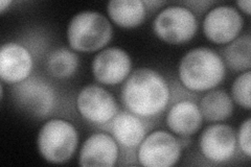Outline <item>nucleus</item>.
<instances>
[{
    "mask_svg": "<svg viewBox=\"0 0 251 167\" xmlns=\"http://www.w3.org/2000/svg\"><path fill=\"white\" fill-rule=\"evenodd\" d=\"M168 82L158 71L138 68L133 71L122 87L121 98L129 112L143 118L160 115L170 102Z\"/></svg>",
    "mask_w": 251,
    "mask_h": 167,
    "instance_id": "obj_1",
    "label": "nucleus"
},
{
    "mask_svg": "<svg viewBox=\"0 0 251 167\" xmlns=\"http://www.w3.org/2000/svg\"><path fill=\"white\" fill-rule=\"evenodd\" d=\"M224 61L208 47H196L186 52L178 66V75L186 89L194 92L213 90L223 82Z\"/></svg>",
    "mask_w": 251,
    "mask_h": 167,
    "instance_id": "obj_2",
    "label": "nucleus"
},
{
    "mask_svg": "<svg viewBox=\"0 0 251 167\" xmlns=\"http://www.w3.org/2000/svg\"><path fill=\"white\" fill-rule=\"evenodd\" d=\"M113 29L109 19L99 12L75 14L67 27L70 48L78 52H94L105 48L111 41Z\"/></svg>",
    "mask_w": 251,
    "mask_h": 167,
    "instance_id": "obj_3",
    "label": "nucleus"
},
{
    "mask_svg": "<svg viewBox=\"0 0 251 167\" xmlns=\"http://www.w3.org/2000/svg\"><path fill=\"white\" fill-rule=\"evenodd\" d=\"M78 144L75 126L64 119H50L38 133L37 146L45 161L61 164L69 161Z\"/></svg>",
    "mask_w": 251,
    "mask_h": 167,
    "instance_id": "obj_4",
    "label": "nucleus"
},
{
    "mask_svg": "<svg viewBox=\"0 0 251 167\" xmlns=\"http://www.w3.org/2000/svg\"><path fill=\"white\" fill-rule=\"evenodd\" d=\"M155 35L172 45L184 44L196 36L198 20L195 14L182 5H170L156 16L153 22Z\"/></svg>",
    "mask_w": 251,
    "mask_h": 167,
    "instance_id": "obj_5",
    "label": "nucleus"
},
{
    "mask_svg": "<svg viewBox=\"0 0 251 167\" xmlns=\"http://www.w3.org/2000/svg\"><path fill=\"white\" fill-rule=\"evenodd\" d=\"M182 148L170 132L157 130L149 134L138 146L137 160L146 167H171L181 158Z\"/></svg>",
    "mask_w": 251,
    "mask_h": 167,
    "instance_id": "obj_6",
    "label": "nucleus"
},
{
    "mask_svg": "<svg viewBox=\"0 0 251 167\" xmlns=\"http://www.w3.org/2000/svg\"><path fill=\"white\" fill-rule=\"evenodd\" d=\"M76 108L85 120L94 124L112 121L119 109L113 95L98 85L85 86L78 92Z\"/></svg>",
    "mask_w": 251,
    "mask_h": 167,
    "instance_id": "obj_7",
    "label": "nucleus"
},
{
    "mask_svg": "<svg viewBox=\"0 0 251 167\" xmlns=\"http://www.w3.org/2000/svg\"><path fill=\"white\" fill-rule=\"evenodd\" d=\"M203 33L215 44H228L240 36L244 20L231 5H218L203 19Z\"/></svg>",
    "mask_w": 251,
    "mask_h": 167,
    "instance_id": "obj_8",
    "label": "nucleus"
},
{
    "mask_svg": "<svg viewBox=\"0 0 251 167\" xmlns=\"http://www.w3.org/2000/svg\"><path fill=\"white\" fill-rule=\"evenodd\" d=\"M91 69L94 78L106 86H115L128 78L132 70L129 53L121 47H106L93 58Z\"/></svg>",
    "mask_w": 251,
    "mask_h": 167,
    "instance_id": "obj_9",
    "label": "nucleus"
},
{
    "mask_svg": "<svg viewBox=\"0 0 251 167\" xmlns=\"http://www.w3.org/2000/svg\"><path fill=\"white\" fill-rule=\"evenodd\" d=\"M199 148L204 158L210 162H227L237 149V134L228 124H211L201 133Z\"/></svg>",
    "mask_w": 251,
    "mask_h": 167,
    "instance_id": "obj_10",
    "label": "nucleus"
},
{
    "mask_svg": "<svg viewBox=\"0 0 251 167\" xmlns=\"http://www.w3.org/2000/svg\"><path fill=\"white\" fill-rule=\"evenodd\" d=\"M119 143L105 133L92 134L85 140L78 156L83 167H113L119 160Z\"/></svg>",
    "mask_w": 251,
    "mask_h": 167,
    "instance_id": "obj_11",
    "label": "nucleus"
},
{
    "mask_svg": "<svg viewBox=\"0 0 251 167\" xmlns=\"http://www.w3.org/2000/svg\"><path fill=\"white\" fill-rule=\"evenodd\" d=\"M33 70V57L25 46L4 43L0 48V77L2 82L19 84L29 77Z\"/></svg>",
    "mask_w": 251,
    "mask_h": 167,
    "instance_id": "obj_12",
    "label": "nucleus"
},
{
    "mask_svg": "<svg viewBox=\"0 0 251 167\" xmlns=\"http://www.w3.org/2000/svg\"><path fill=\"white\" fill-rule=\"evenodd\" d=\"M16 96L20 105L31 113L40 116L49 114L53 107L52 88L38 78H27L25 82L17 84Z\"/></svg>",
    "mask_w": 251,
    "mask_h": 167,
    "instance_id": "obj_13",
    "label": "nucleus"
},
{
    "mask_svg": "<svg viewBox=\"0 0 251 167\" xmlns=\"http://www.w3.org/2000/svg\"><path fill=\"white\" fill-rule=\"evenodd\" d=\"M166 122L174 134L190 137L201 128L203 117L197 103L192 100H181L169 110Z\"/></svg>",
    "mask_w": 251,
    "mask_h": 167,
    "instance_id": "obj_14",
    "label": "nucleus"
},
{
    "mask_svg": "<svg viewBox=\"0 0 251 167\" xmlns=\"http://www.w3.org/2000/svg\"><path fill=\"white\" fill-rule=\"evenodd\" d=\"M112 137L120 145L127 148H135L145 137L147 131L140 117L129 111H124L115 115L111 122Z\"/></svg>",
    "mask_w": 251,
    "mask_h": 167,
    "instance_id": "obj_15",
    "label": "nucleus"
},
{
    "mask_svg": "<svg viewBox=\"0 0 251 167\" xmlns=\"http://www.w3.org/2000/svg\"><path fill=\"white\" fill-rule=\"evenodd\" d=\"M107 13L117 26L135 28L145 21L147 6L140 0H112L107 4Z\"/></svg>",
    "mask_w": 251,
    "mask_h": 167,
    "instance_id": "obj_16",
    "label": "nucleus"
},
{
    "mask_svg": "<svg viewBox=\"0 0 251 167\" xmlns=\"http://www.w3.org/2000/svg\"><path fill=\"white\" fill-rule=\"evenodd\" d=\"M199 108L206 121H224L233 113V100L226 91L213 89L201 98Z\"/></svg>",
    "mask_w": 251,
    "mask_h": 167,
    "instance_id": "obj_17",
    "label": "nucleus"
},
{
    "mask_svg": "<svg viewBox=\"0 0 251 167\" xmlns=\"http://www.w3.org/2000/svg\"><path fill=\"white\" fill-rule=\"evenodd\" d=\"M223 61L235 72H244L251 67V38L249 35L239 36L223 49Z\"/></svg>",
    "mask_w": 251,
    "mask_h": 167,
    "instance_id": "obj_18",
    "label": "nucleus"
},
{
    "mask_svg": "<svg viewBox=\"0 0 251 167\" xmlns=\"http://www.w3.org/2000/svg\"><path fill=\"white\" fill-rule=\"evenodd\" d=\"M50 73L57 78L73 76L78 67V57L72 49L61 47L53 50L46 61Z\"/></svg>",
    "mask_w": 251,
    "mask_h": 167,
    "instance_id": "obj_19",
    "label": "nucleus"
},
{
    "mask_svg": "<svg viewBox=\"0 0 251 167\" xmlns=\"http://www.w3.org/2000/svg\"><path fill=\"white\" fill-rule=\"evenodd\" d=\"M250 85H251V71L242 72L231 85L230 96L233 102L246 110H250Z\"/></svg>",
    "mask_w": 251,
    "mask_h": 167,
    "instance_id": "obj_20",
    "label": "nucleus"
},
{
    "mask_svg": "<svg viewBox=\"0 0 251 167\" xmlns=\"http://www.w3.org/2000/svg\"><path fill=\"white\" fill-rule=\"evenodd\" d=\"M250 133H251V119L247 118L245 121H243L240 125L237 144H239L242 153L247 158L251 156V142H250Z\"/></svg>",
    "mask_w": 251,
    "mask_h": 167,
    "instance_id": "obj_21",
    "label": "nucleus"
},
{
    "mask_svg": "<svg viewBox=\"0 0 251 167\" xmlns=\"http://www.w3.org/2000/svg\"><path fill=\"white\" fill-rule=\"evenodd\" d=\"M237 5L243 13H245L246 15H250V1L249 0H240V1H237Z\"/></svg>",
    "mask_w": 251,
    "mask_h": 167,
    "instance_id": "obj_22",
    "label": "nucleus"
},
{
    "mask_svg": "<svg viewBox=\"0 0 251 167\" xmlns=\"http://www.w3.org/2000/svg\"><path fill=\"white\" fill-rule=\"evenodd\" d=\"M12 3V0H2V1H0V13H4V11L9 9Z\"/></svg>",
    "mask_w": 251,
    "mask_h": 167,
    "instance_id": "obj_23",
    "label": "nucleus"
}]
</instances>
